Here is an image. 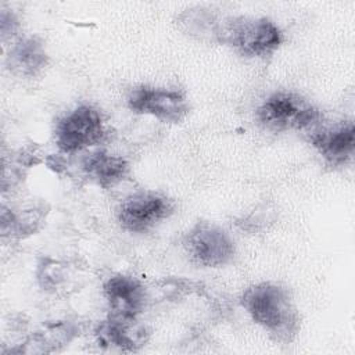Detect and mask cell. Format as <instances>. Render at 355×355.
<instances>
[{"mask_svg": "<svg viewBox=\"0 0 355 355\" xmlns=\"http://www.w3.org/2000/svg\"><path fill=\"white\" fill-rule=\"evenodd\" d=\"M105 126L100 111L92 105H78L58 119L54 140L60 151L76 153L100 144Z\"/></svg>", "mask_w": 355, "mask_h": 355, "instance_id": "obj_4", "label": "cell"}, {"mask_svg": "<svg viewBox=\"0 0 355 355\" xmlns=\"http://www.w3.org/2000/svg\"><path fill=\"white\" fill-rule=\"evenodd\" d=\"M214 40L233 47L244 57L265 58L280 47L283 33L269 18L219 17Z\"/></svg>", "mask_w": 355, "mask_h": 355, "instance_id": "obj_2", "label": "cell"}, {"mask_svg": "<svg viewBox=\"0 0 355 355\" xmlns=\"http://www.w3.org/2000/svg\"><path fill=\"white\" fill-rule=\"evenodd\" d=\"M82 168L94 183L105 189L122 182L129 173V164L125 158L104 150H97L85 157Z\"/></svg>", "mask_w": 355, "mask_h": 355, "instance_id": "obj_12", "label": "cell"}, {"mask_svg": "<svg viewBox=\"0 0 355 355\" xmlns=\"http://www.w3.org/2000/svg\"><path fill=\"white\" fill-rule=\"evenodd\" d=\"M128 107L135 114L150 115L162 122L178 123L189 114V103L179 90L139 86L128 96Z\"/></svg>", "mask_w": 355, "mask_h": 355, "instance_id": "obj_7", "label": "cell"}, {"mask_svg": "<svg viewBox=\"0 0 355 355\" xmlns=\"http://www.w3.org/2000/svg\"><path fill=\"white\" fill-rule=\"evenodd\" d=\"M19 24L15 14L11 10L1 8L0 11V29H1V39L3 42L7 37H12L18 29Z\"/></svg>", "mask_w": 355, "mask_h": 355, "instance_id": "obj_13", "label": "cell"}, {"mask_svg": "<svg viewBox=\"0 0 355 355\" xmlns=\"http://www.w3.org/2000/svg\"><path fill=\"white\" fill-rule=\"evenodd\" d=\"M309 140L327 164L341 166L354 155L355 126L352 122H341L333 126L315 129L311 132Z\"/></svg>", "mask_w": 355, "mask_h": 355, "instance_id": "obj_9", "label": "cell"}, {"mask_svg": "<svg viewBox=\"0 0 355 355\" xmlns=\"http://www.w3.org/2000/svg\"><path fill=\"white\" fill-rule=\"evenodd\" d=\"M103 293L110 308V316L112 318L135 320L146 306L147 295L144 286L128 275L110 277L104 283Z\"/></svg>", "mask_w": 355, "mask_h": 355, "instance_id": "obj_8", "label": "cell"}, {"mask_svg": "<svg viewBox=\"0 0 355 355\" xmlns=\"http://www.w3.org/2000/svg\"><path fill=\"white\" fill-rule=\"evenodd\" d=\"M98 345L116 348L121 351H136L146 341V330L139 326L136 319H118L108 316L96 329Z\"/></svg>", "mask_w": 355, "mask_h": 355, "instance_id": "obj_11", "label": "cell"}, {"mask_svg": "<svg viewBox=\"0 0 355 355\" xmlns=\"http://www.w3.org/2000/svg\"><path fill=\"white\" fill-rule=\"evenodd\" d=\"M258 122L273 132L313 129L320 122L319 110L300 94L276 92L257 108Z\"/></svg>", "mask_w": 355, "mask_h": 355, "instance_id": "obj_3", "label": "cell"}, {"mask_svg": "<svg viewBox=\"0 0 355 355\" xmlns=\"http://www.w3.org/2000/svg\"><path fill=\"white\" fill-rule=\"evenodd\" d=\"M183 247L190 261L202 268H219L232 261L234 241L222 227L200 222L183 239Z\"/></svg>", "mask_w": 355, "mask_h": 355, "instance_id": "obj_5", "label": "cell"}, {"mask_svg": "<svg viewBox=\"0 0 355 355\" xmlns=\"http://www.w3.org/2000/svg\"><path fill=\"white\" fill-rule=\"evenodd\" d=\"M241 305L276 341L290 343L295 337L300 327L298 312L282 286L269 282L254 284L243 293Z\"/></svg>", "mask_w": 355, "mask_h": 355, "instance_id": "obj_1", "label": "cell"}, {"mask_svg": "<svg viewBox=\"0 0 355 355\" xmlns=\"http://www.w3.org/2000/svg\"><path fill=\"white\" fill-rule=\"evenodd\" d=\"M173 202L155 191H137L126 197L118 208V222L130 233H146L168 219Z\"/></svg>", "mask_w": 355, "mask_h": 355, "instance_id": "obj_6", "label": "cell"}, {"mask_svg": "<svg viewBox=\"0 0 355 355\" xmlns=\"http://www.w3.org/2000/svg\"><path fill=\"white\" fill-rule=\"evenodd\" d=\"M47 53L43 42L36 36L18 39L6 58L7 68L19 78H35L47 65Z\"/></svg>", "mask_w": 355, "mask_h": 355, "instance_id": "obj_10", "label": "cell"}]
</instances>
